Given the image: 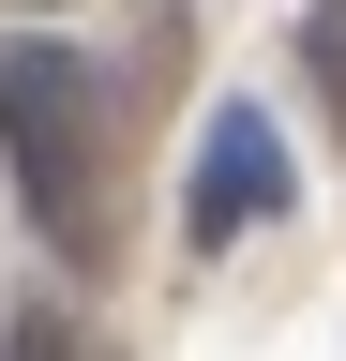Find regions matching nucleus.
<instances>
[{"label": "nucleus", "instance_id": "obj_1", "mask_svg": "<svg viewBox=\"0 0 346 361\" xmlns=\"http://www.w3.org/2000/svg\"><path fill=\"white\" fill-rule=\"evenodd\" d=\"M0 151H16V196L46 241H91L106 135H91V61L75 45H0Z\"/></svg>", "mask_w": 346, "mask_h": 361}, {"label": "nucleus", "instance_id": "obj_2", "mask_svg": "<svg viewBox=\"0 0 346 361\" xmlns=\"http://www.w3.org/2000/svg\"><path fill=\"white\" fill-rule=\"evenodd\" d=\"M271 211H286V135L256 121V106H211V151H196V196H181V241L226 256V241H256Z\"/></svg>", "mask_w": 346, "mask_h": 361}, {"label": "nucleus", "instance_id": "obj_3", "mask_svg": "<svg viewBox=\"0 0 346 361\" xmlns=\"http://www.w3.org/2000/svg\"><path fill=\"white\" fill-rule=\"evenodd\" d=\"M301 75H316V106L346 135V0H301Z\"/></svg>", "mask_w": 346, "mask_h": 361}, {"label": "nucleus", "instance_id": "obj_4", "mask_svg": "<svg viewBox=\"0 0 346 361\" xmlns=\"http://www.w3.org/2000/svg\"><path fill=\"white\" fill-rule=\"evenodd\" d=\"M0 361H75V346H61V331H46V316H30V331H16V346H0Z\"/></svg>", "mask_w": 346, "mask_h": 361}]
</instances>
